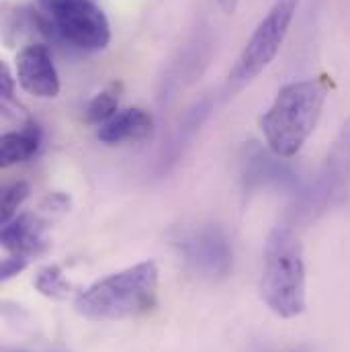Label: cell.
Returning a JSON list of instances; mask_svg holds the SVG:
<instances>
[{
  "mask_svg": "<svg viewBox=\"0 0 350 352\" xmlns=\"http://www.w3.org/2000/svg\"><path fill=\"white\" fill-rule=\"evenodd\" d=\"M171 242L182 264L197 276L217 280L230 274L234 250L226 232L213 223L180 226L173 230Z\"/></svg>",
  "mask_w": 350,
  "mask_h": 352,
  "instance_id": "obj_6",
  "label": "cell"
},
{
  "mask_svg": "<svg viewBox=\"0 0 350 352\" xmlns=\"http://www.w3.org/2000/svg\"><path fill=\"white\" fill-rule=\"evenodd\" d=\"M297 352H303V351H297Z\"/></svg>",
  "mask_w": 350,
  "mask_h": 352,
  "instance_id": "obj_21",
  "label": "cell"
},
{
  "mask_svg": "<svg viewBox=\"0 0 350 352\" xmlns=\"http://www.w3.org/2000/svg\"><path fill=\"white\" fill-rule=\"evenodd\" d=\"M33 285H35V289H37L41 295H45V297H50V299H64V297L70 295V289H72L70 283L66 280L62 268L56 266V264H50V266L41 268V270L37 272Z\"/></svg>",
  "mask_w": 350,
  "mask_h": 352,
  "instance_id": "obj_13",
  "label": "cell"
},
{
  "mask_svg": "<svg viewBox=\"0 0 350 352\" xmlns=\"http://www.w3.org/2000/svg\"><path fill=\"white\" fill-rule=\"evenodd\" d=\"M117 104H119L117 92L115 90H102L94 98H90V102L85 109V117L92 125H102L117 113Z\"/></svg>",
  "mask_w": 350,
  "mask_h": 352,
  "instance_id": "obj_14",
  "label": "cell"
},
{
  "mask_svg": "<svg viewBox=\"0 0 350 352\" xmlns=\"http://www.w3.org/2000/svg\"><path fill=\"white\" fill-rule=\"evenodd\" d=\"M0 92H2V98H12V92H14V76L10 74L8 66L2 64L0 68Z\"/></svg>",
  "mask_w": 350,
  "mask_h": 352,
  "instance_id": "obj_18",
  "label": "cell"
},
{
  "mask_svg": "<svg viewBox=\"0 0 350 352\" xmlns=\"http://www.w3.org/2000/svg\"><path fill=\"white\" fill-rule=\"evenodd\" d=\"M2 352H70L64 346H43V349H10V346H4Z\"/></svg>",
  "mask_w": 350,
  "mask_h": 352,
  "instance_id": "obj_19",
  "label": "cell"
},
{
  "mask_svg": "<svg viewBox=\"0 0 350 352\" xmlns=\"http://www.w3.org/2000/svg\"><path fill=\"white\" fill-rule=\"evenodd\" d=\"M350 197V117L342 125L311 190L303 195V211L318 215L340 207Z\"/></svg>",
  "mask_w": 350,
  "mask_h": 352,
  "instance_id": "obj_7",
  "label": "cell"
},
{
  "mask_svg": "<svg viewBox=\"0 0 350 352\" xmlns=\"http://www.w3.org/2000/svg\"><path fill=\"white\" fill-rule=\"evenodd\" d=\"M244 180L252 188L263 184L287 186L295 178L291 168L281 162V156H276L274 152L268 154L256 142H250L244 152Z\"/></svg>",
  "mask_w": 350,
  "mask_h": 352,
  "instance_id": "obj_10",
  "label": "cell"
},
{
  "mask_svg": "<svg viewBox=\"0 0 350 352\" xmlns=\"http://www.w3.org/2000/svg\"><path fill=\"white\" fill-rule=\"evenodd\" d=\"M158 266L152 261L119 270L83 291L74 307L92 322H115L148 314L156 305Z\"/></svg>",
  "mask_w": 350,
  "mask_h": 352,
  "instance_id": "obj_2",
  "label": "cell"
},
{
  "mask_svg": "<svg viewBox=\"0 0 350 352\" xmlns=\"http://www.w3.org/2000/svg\"><path fill=\"white\" fill-rule=\"evenodd\" d=\"M217 2H219V6H221V10H223V12L232 14V12H236V8H238V2H240V0H217Z\"/></svg>",
  "mask_w": 350,
  "mask_h": 352,
  "instance_id": "obj_20",
  "label": "cell"
},
{
  "mask_svg": "<svg viewBox=\"0 0 350 352\" xmlns=\"http://www.w3.org/2000/svg\"><path fill=\"white\" fill-rule=\"evenodd\" d=\"M261 295L278 318H297L305 309V264L297 234L276 226L264 248Z\"/></svg>",
  "mask_w": 350,
  "mask_h": 352,
  "instance_id": "obj_3",
  "label": "cell"
},
{
  "mask_svg": "<svg viewBox=\"0 0 350 352\" xmlns=\"http://www.w3.org/2000/svg\"><path fill=\"white\" fill-rule=\"evenodd\" d=\"M52 25V37L80 50L100 52L111 41L105 12L92 0H37Z\"/></svg>",
  "mask_w": 350,
  "mask_h": 352,
  "instance_id": "obj_4",
  "label": "cell"
},
{
  "mask_svg": "<svg viewBox=\"0 0 350 352\" xmlns=\"http://www.w3.org/2000/svg\"><path fill=\"white\" fill-rule=\"evenodd\" d=\"M17 80L21 88L37 98H54L60 92V76L47 45L33 43L17 56Z\"/></svg>",
  "mask_w": 350,
  "mask_h": 352,
  "instance_id": "obj_8",
  "label": "cell"
},
{
  "mask_svg": "<svg viewBox=\"0 0 350 352\" xmlns=\"http://www.w3.org/2000/svg\"><path fill=\"white\" fill-rule=\"evenodd\" d=\"M154 119L144 109H125L115 113L107 123L98 127V140L107 146H117L123 142H138L152 133Z\"/></svg>",
  "mask_w": 350,
  "mask_h": 352,
  "instance_id": "obj_11",
  "label": "cell"
},
{
  "mask_svg": "<svg viewBox=\"0 0 350 352\" xmlns=\"http://www.w3.org/2000/svg\"><path fill=\"white\" fill-rule=\"evenodd\" d=\"M41 140H43V133L35 121L25 123L23 129H19V131L4 133L0 140V162H2V166L8 168V166L31 160L37 154Z\"/></svg>",
  "mask_w": 350,
  "mask_h": 352,
  "instance_id": "obj_12",
  "label": "cell"
},
{
  "mask_svg": "<svg viewBox=\"0 0 350 352\" xmlns=\"http://www.w3.org/2000/svg\"><path fill=\"white\" fill-rule=\"evenodd\" d=\"M297 2L299 0H276L270 6V10L264 14V19L246 41L242 54L238 56L230 72V85L240 88L252 82L276 58L293 23Z\"/></svg>",
  "mask_w": 350,
  "mask_h": 352,
  "instance_id": "obj_5",
  "label": "cell"
},
{
  "mask_svg": "<svg viewBox=\"0 0 350 352\" xmlns=\"http://www.w3.org/2000/svg\"><path fill=\"white\" fill-rule=\"evenodd\" d=\"M68 205H70V201H68V197L62 195V192H52V195H47L45 201L41 203V207L47 209V211H66Z\"/></svg>",
  "mask_w": 350,
  "mask_h": 352,
  "instance_id": "obj_17",
  "label": "cell"
},
{
  "mask_svg": "<svg viewBox=\"0 0 350 352\" xmlns=\"http://www.w3.org/2000/svg\"><path fill=\"white\" fill-rule=\"evenodd\" d=\"M328 87L322 80H297L278 90L261 117V129L268 150L281 158H293L314 133Z\"/></svg>",
  "mask_w": 350,
  "mask_h": 352,
  "instance_id": "obj_1",
  "label": "cell"
},
{
  "mask_svg": "<svg viewBox=\"0 0 350 352\" xmlns=\"http://www.w3.org/2000/svg\"><path fill=\"white\" fill-rule=\"evenodd\" d=\"M29 197V184L19 180L8 184L2 190V223L10 221L17 213V209L25 203V199Z\"/></svg>",
  "mask_w": 350,
  "mask_h": 352,
  "instance_id": "obj_15",
  "label": "cell"
},
{
  "mask_svg": "<svg viewBox=\"0 0 350 352\" xmlns=\"http://www.w3.org/2000/svg\"><path fill=\"white\" fill-rule=\"evenodd\" d=\"M47 221L33 213L14 215L10 221L2 223V246L8 254L21 258H35L47 252L50 238H47Z\"/></svg>",
  "mask_w": 350,
  "mask_h": 352,
  "instance_id": "obj_9",
  "label": "cell"
},
{
  "mask_svg": "<svg viewBox=\"0 0 350 352\" xmlns=\"http://www.w3.org/2000/svg\"><path fill=\"white\" fill-rule=\"evenodd\" d=\"M29 261L27 258H21V256H14V254H8L4 261H2V280H8L12 276H17L19 272H23L27 268Z\"/></svg>",
  "mask_w": 350,
  "mask_h": 352,
  "instance_id": "obj_16",
  "label": "cell"
}]
</instances>
